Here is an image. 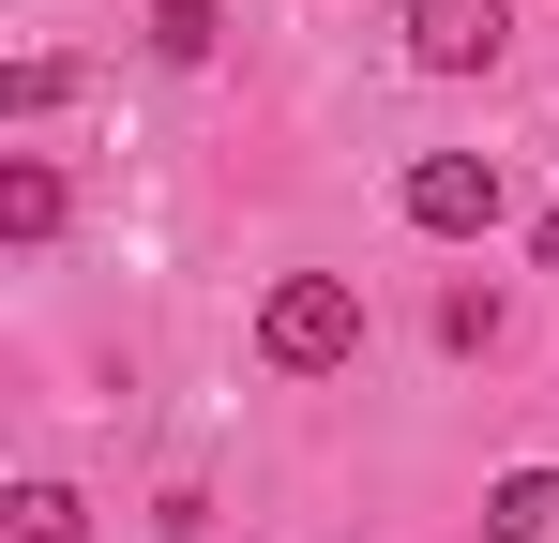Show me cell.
Segmentation results:
<instances>
[{
	"label": "cell",
	"mask_w": 559,
	"mask_h": 543,
	"mask_svg": "<svg viewBox=\"0 0 559 543\" xmlns=\"http://www.w3.org/2000/svg\"><path fill=\"white\" fill-rule=\"evenodd\" d=\"M152 46H167V61H212V46H227V0H152Z\"/></svg>",
	"instance_id": "7"
},
{
	"label": "cell",
	"mask_w": 559,
	"mask_h": 543,
	"mask_svg": "<svg viewBox=\"0 0 559 543\" xmlns=\"http://www.w3.org/2000/svg\"><path fill=\"white\" fill-rule=\"evenodd\" d=\"M348 348H364V287L348 272H287L273 302H258V362L273 377H333Z\"/></svg>",
	"instance_id": "1"
},
{
	"label": "cell",
	"mask_w": 559,
	"mask_h": 543,
	"mask_svg": "<svg viewBox=\"0 0 559 543\" xmlns=\"http://www.w3.org/2000/svg\"><path fill=\"white\" fill-rule=\"evenodd\" d=\"M0 242H61V167H46V152L0 167Z\"/></svg>",
	"instance_id": "4"
},
{
	"label": "cell",
	"mask_w": 559,
	"mask_h": 543,
	"mask_svg": "<svg viewBox=\"0 0 559 543\" xmlns=\"http://www.w3.org/2000/svg\"><path fill=\"white\" fill-rule=\"evenodd\" d=\"M514 46V0H408V61L424 76H484Z\"/></svg>",
	"instance_id": "3"
},
{
	"label": "cell",
	"mask_w": 559,
	"mask_h": 543,
	"mask_svg": "<svg viewBox=\"0 0 559 543\" xmlns=\"http://www.w3.org/2000/svg\"><path fill=\"white\" fill-rule=\"evenodd\" d=\"M559 529V468H499V498H484V543H545Z\"/></svg>",
	"instance_id": "5"
},
{
	"label": "cell",
	"mask_w": 559,
	"mask_h": 543,
	"mask_svg": "<svg viewBox=\"0 0 559 543\" xmlns=\"http://www.w3.org/2000/svg\"><path fill=\"white\" fill-rule=\"evenodd\" d=\"M499 152H424L408 167V227H439V242H468V227H499Z\"/></svg>",
	"instance_id": "2"
},
{
	"label": "cell",
	"mask_w": 559,
	"mask_h": 543,
	"mask_svg": "<svg viewBox=\"0 0 559 543\" xmlns=\"http://www.w3.org/2000/svg\"><path fill=\"white\" fill-rule=\"evenodd\" d=\"M0 543H92V514H76V483H15V529Z\"/></svg>",
	"instance_id": "6"
}]
</instances>
